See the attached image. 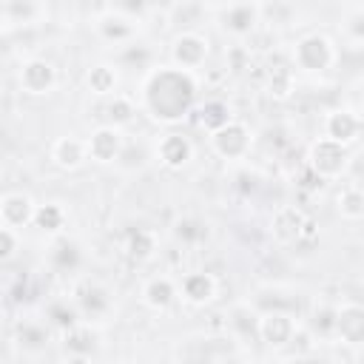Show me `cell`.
<instances>
[{
	"mask_svg": "<svg viewBox=\"0 0 364 364\" xmlns=\"http://www.w3.org/2000/svg\"><path fill=\"white\" fill-rule=\"evenodd\" d=\"M199 102V77L196 71L179 68L173 63L151 65L139 82V111L159 125L185 122Z\"/></svg>",
	"mask_w": 364,
	"mask_h": 364,
	"instance_id": "cell-1",
	"label": "cell"
},
{
	"mask_svg": "<svg viewBox=\"0 0 364 364\" xmlns=\"http://www.w3.org/2000/svg\"><path fill=\"white\" fill-rule=\"evenodd\" d=\"M173 361H239L247 358V350L230 333H193L173 344Z\"/></svg>",
	"mask_w": 364,
	"mask_h": 364,
	"instance_id": "cell-2",
	"label": "cell"
},
{
	"mask_svg": "<svg viewBox=\"0 0 364 364\" xmlns=\"http://www.w3.org/2000/svg\"><path fill=\"white\" fill-rule=\"evenodd\" d=\"M290 57L293 68L304 74H327L338 60V48L324 31H307L293 43Z\"/></svg>",
	"mask_w": 364,
	"mask_h": 364,
	"instance_id": "cell-3",
	"label": "cell"
},
{
	"mask_svg": "<svg viewBox=\"0 0 364 364\" xmlns=\"http://www.w3.org/2000/svg\"><path fill=\"white\" fill-rule=\"evenodd\" d=\"M350 159H353L350 145H341V142H336V139H330L324 134L316 136L307 145V154H304V162L313 171V176H318L324 182L341 179L347 173V168H350Z\"/></svg>",
	"mask_w": 364,
	"mask_h": 364,
	"instance_id": "cell-4",
	"label": "cell"
},
{
	"mask_svg": "<svg viewBox=\"0 0 364 364\" xmlns=\"http://www.w3.org/2000/svg\"><path fill=\"white\" fill-rule=\"evenodd\" d=\"M253 139H256L253 128L247 122H242V119H230L222 128H216V131L208 134L210 151L219 159H225V162H242V159H247L250 151H253Z\"/></svg>",
	"mask_w": 364,
	"mask_h": 364,
	"instance_id": "cell-5",
	"label": "cell"
},
{
	"mask_svg": "<svg viewBox=\"0 0 364 364\" xmlns=\"http://www.w3.org/2000/svg\"><path fill=\"white\" fill-rule=\"evenodd\" d=\"M299 316L290 310H262L256 321V341L270 353H284L299 330Z\"/></svg>",
	"mask_w": 364,
	"mask_h": 364,
	"instance_id": "cell-6",
	"label": "cell"
},
{
	"mask_svg": "<svg viewBox=\"0 0 364 364\" xmlns=\"http://www.w3.org/2000/svg\"><path fill=\"white\" fill-rule=\"evenodd\" d=\"M80 313V318L94 321V318H105L114 310V293L108 290V284H102L100 279L82 276L71 284V296H68Z\"/></svg>",
	"mask_w": 364,
	"mask_h": 364,
	"instance_id": "cell-7",
	"label": "cell"
},
{
	"mask_svg": "<svg viewBox=\"0 0 364 364\" xmlns=\"http://www.w3.org/2000/svg\"><path fill=\"white\" fill-rule=\"evenodd\" d=\"M316 233V222L299 205H279L270 213V236L276 245H299Z\"/></svg>",
	"mask_w": 364,
	"mask_h": 364,
	"instance_id": "cell-8",
	"label": "cell"
},
{
	"mask_svg": "<svg viewBox=\"0 0 364 364\" xmlns=\"http://www.w3.org/2000/svg\"><path fill=\"white\" fill-rule=\"evenodd\" d=\"M262 26V3L259 0H225L219 9V28L236 40L253 37Z\"/></svg>",
	"mask_w": 364,
	"mask_h": 364,
	"instance_id": "cell-9",
	"label": "cell"
},
{
	"mask_svg": "<svg viewBox=\"0 0 364 364\" xmlns=\"http://www.w3.org/2000/svg\"><path fill=\"white\" fill-rule=\"evenodd\" d=\"M168 57L173 65L179 68H188V71H196L208 63L210 57V40L202 34V31H193V28H185L179 34L171 37V46H168Z\"/></svg>",
	"mask_w": 364,
	"mask_h": 364,
	"instance_id": "cell-10",
	"label": "cell"
},
{
	"mask_svg": "<svg viewBox=\"0 0 364 364\" xmlns=\"http://www.w3.org/2000/svg\"><path fill=\"white\" fill-rule=\"evenodd\" d=\"M57 65L48 57H28L17 71V85L28 97H48L57 88Z\"/></svg>",
	"mask_w": 364,
	"mask_h": 364,
	"instance_id": "cell-11",
	"label": "cell"
},
{
	"mask_svg": "<svg viewBox=\"0 0 364 364\" xmlns=\"http://www.w3.org/2000/svg\"><path fill=\"white\" fill-rule=\"evenodd\" d=\"M330 341L361 350V344H364V307L355 299L336 301V318H333V338Z\"/></svg>",
	"mask_w": 364,
	"mask_h": 364,
	"instance_id": "cell-12",
	"label": "cell"
},
{
	"mask_svg": "<svg viewBox=\"0 0 364 364\" xmlns=\"http://www.w3.org/2000/svg\"><path fill=\"white\" fill-rule=\"evenodd\" d=\"M85 151H88V159L97 162V165H114L122 159V151H125V134L122 128L117 125H97L88 139H85Z\"/></svg>",
	"mask_w": 364,
	"mask_h": 364,
	"instance_id": "cell-13",
	"label": "cell"
},
{
	"mask_svg": "<svg viewBox=\"0 0 364 364\" xmlns=\"http://www.w3.org/2000/svg\"><path fill=\"white\" fill-rule=\"evenodd\" d=\"M136 31H139L136 17L122 9H108L94 17V34L108 46H125L136 40Z\"/></svg>",
	"mask_w": 364,
	"mask_h": 364,
	"instance_id": "cell-14",
	"label": "cell"
},
{
	"mask_svg": "<svg viewBox=\"0 0 364 364\" xmlns=\"http://www.w3.org/2000/svg\"><path fill=\"white\" fill-rule=\"evenodd\" d=\"M60 347H63V355L65 358H71V361H88L100 350V333H97V327H91V321L80 318L71 327L60 330Z\"/></svg>",
	"mask_w": 364,
	"mask_h": 364,
	"instance_id": "cell-15",
	"label": "cell"
},
{
	"mask_svg": "<svg viewBox=\"0 0 364 364\" xmlns=\"http://www.w3.org/2000/svg\"><path fill=\"white\" fill-rule=\"evenodd\" d=\"M361 128H364L361 114H358V108H350V105L330 108L324 114V119H321V134L336 139V142H341V145H350V148L358 142Z\"/></svg>",
	"mask_w": 364,
	"mask_h": 364,
	"instance_id": "cell-16",
	"label": "cell"
},
{
	"mask_svg": "<svg viewBox=\"0 0 364 364\" xmlns=\"http://www.w3.org/2000/svg\"><path fill=\"white\" fill-rule=\"evenodd\" d=\"M139 301L142 307H148L151 313H168L176 307L179 301V284L168 276V273H154L142 282L139 287Z\"/></svg>",
	"mask_w": 364,
	"mask_h": 364,
	"instance_id": "cell-17",
	"label": "cell"
},
{
	"mask_svg": "<svg viewBox=\"0 0 364 364\" xmlns=\"http://www.w3.org/2000/svg\"><path fill=\"white\" fill-rule=\"evenodd\" d=\"M154 159H156L162 168H168V171H182V168H188L191 159H193V142H191L185 134H179V131H168V134H162V136L156 139V145H154Z\"/></svg>",
	"mask_w": 364,
	"mask_h": 364,
	"instance_id": "cell-18",
	"label": "cell"
},
{
	"mask_svg": "<svg viewBox=\"0 0 364 364\" xmlns=\"http://www.w3.org/2000/svg\"><path fill=\"white\" fill-rule=\"evenodd\" d=\"M176 284H179V299H182L188 307H208V304H213L216 296H219V282H216V276L208 273V270H191V273H185L182 282H176Z\"/></svg>",
	"mask_w": 364,
	"mask_h": 364,
	"instance_id": "cell-19",
	"label": "cell"
},
{
	"mask_svg": "<svg viewBox=\"0 0 364 364\" xmlns=\"http://www.w3.org/2000/svg\"><path fill=\"white\" fill-rule=\"evenodd\" d=\"M48 156L54 162V168L65 171V173H74L80 171L85 162H88V151H85V139L74 136V134H65V136H57L48 148Z\"/></svg>",
	"mask_w": 364,
	"mask_h": 364,
	"instance_id": "cell-20",
	"label": "cell"
},
{
	"mask_svg": "<svg viewBox=\"0 0 364 364\" xmlns=\"http://www.w3.org/2000/svg\"><path fill=\"white\" fill-rule=\"evenodd\" d=\"M46 262L54 273H74L82 264V247L77 239H71L65 233L51 236V245L46 250Z\"/></svg>",
	"mask_w": 364,
	"mask_h": 364,
	"instance_id": "cell-21",
	"label": "cell"
},
{
	"mask_svg": "<svg viewBox=\"0 0 364 364\" xmlns=\"http://www.w3.org/2000/svg\"><path fill=\"white\" fill-rule=\"evenodd\" d=\"M34 208L37 202L23 193V191H11V193H3L0 196V222L20 230V228H28L31 219H34Z\"/></svg>",
	"mask_w": 364,
	"mask_h": 364,
	"instance_id": "cell-22",
	"label": "cell"
},
{
	"mask_svg": "<svg viewBox=\"0 0 364 364\" xmlns=\"http://www.w3.org/2000/svg\"><path fill=\"white\" fill-rule=\"evenodd\" d=\"M122 250L134 262H151L159 253V233L154 228H145V225L131 228L122 239Z\"/></svg>",
	"mask_w": 364,
	"mask_h": 364,
	"instance_id": "cell-23",
	"label": "cell"
},
{
	"mask_svg": "<svg viewBox=\"0 0 364 364\" xmlns=\"http://www.w3.org/2000/svg\"><path fill=\"white\" fill-rule=\"evenodd\" d=\"M82 82H85V88H88L91 97L102 100V97L117 94V88H119V71H117L114 63H94V65H88Z\"/></svg>",
	"mask_w": 364,
	"mask_h": 364,
	"instance_id": "cell-24",
	"label": "cell"
},
{
	"mask_svg": "<svg viewBox=\"0 0 364 364\" xmlns=\"http://www.w3.org/2000/svg\"><path fill=\"white\" fill-rule=\"evenodd\" d=\"M100 117L105 119V125H117V128H125L136 119V111H139V102L128 94H111V97H102V105H100Z\"/></svg>",
	"mask_w": 364,
	"mask_h": 364,
	"instance_id": "cell-25",
	"label": "cell"
},
{
	"mask_svg": "<svg viewBox=\"0 0 364 364\" xmlns=\"http://www.w3.org/2000/svg\"><path fill=\"white\" fill-rule=\"evenodd\" d=\"M256 321H259V310L250 301H236L228 310V333L242 344L256 338Z\"/></svg>",
	"mask_w": 364,
	"mask_h": 364,
	"instance_id": "cell-26",
	"label": "cell"
},
{
	"mask_svg": "<svg viewBox=\"0 0 364 364\" xmlns=\"http://www.w3.org/2000/svg\"><path fill=\"white\" fill-rule=\"evenodd\" d=\"M171 233H173V239H176L182 247H199L202 242H208V236H210V225H208L202 216L188 213V216H179V219L173 222Z\"/></svg>",
	"mask_w": 364,
	"mask_h": 364,
	"instance_id": "cell-27",
	"label": "cell"
},
{
	"mask_svg": "<svg viewBox=\"0 0 364 364\" xmlns=\"http://www.w3.org/2000/svg\"><path fill=\"white\" fill-rule=\"evenodd\" d=\"M31 225L46 233V236H60L65 233V225H68V210L60 205V202H46V205H37L34 208V219Z\"/></svg>",
	"mask_w": 364,
	"mask_h": 364,
	"instance_id": "cell-28",
	"label": "cell"
},
{
	"mask_svg": "<svg viewBox=\"0 0 364 364\" xmlns=\"http://www.w3.org/2000/svg\"><path fill=\"white\" fill-rule=\"evenodd\" d=\"M336 213L344 222H361L364 219V191L358 182L341 185V191L336 193Z\"/></svg>",
	"mask_w": 364,
	"mask_h": 364,
	"instance_id": "cell-29",
	"label": "cell"
},
{
	"mask_svg": "<svg viewBox=\"0 0 364 364\" xmlns=\"http://www.w3.org/2000/svg\"><path fill=\"white\" fill-rule=\"evenodd\" d=\"M48 341H51V333H48V324L43 321H20L14 327V344L23 347L26 353H40Z\"/></svg>",
	"mask_w": 364,
	"mask_h": 364,
	"instance_id": "cell-30",
	"label": "cell"
},
{
	"mask_svg": "<svg viewBox=\"0 0 364 364\" xmlns=\"http://www.w3.org/2000/svg\"><path fill=\"white\" fill-rule=\"evenodd\" d=\"M333 318H336V304L316 301L304 327L313 333V338H316V341H324V344H327V341L333 338Z\"/></svg>",
	"mask_w": 364,
	"mask_h": 364,
	"instance_id": "cell-31",
	"label": "cell"
},
{
	"mask_svg": "<svg viewBox=\"0 0 364 364\" xmlns=\"http://www.w3.org/2000/svg\"><path fill=\"white\" fill-rule=\"evenodd\" d=\"M196 119H199V125L210 134V131L222 128L225 122H230L233 114H230V105H228L225 100H205L202 105H196Z\"/></svg>",
	"mask_w": 364,
	"mask_h": 364,
	"instance_id": "cell-32",
	"label": "cell"
},
{
	"mask_svg": "<svg viewBox=\"0 0 364 364\" xmlns=\"http://www.w3.org/2000/svg\"><path fill=\"white\" fill-rule=\"evenodd\" d=\"M264 88L273 100H287L293 91H296V74H293V65H273L267 71V80H264Z\"/></svg>",
	"mask_w": 364,
	"mask_h": 364,
	"instance_id": "cell-33",
	"label": "cell"
},
{
	"mask_svg": "<svg viewBox=\"0 0 364 364\" xmlns=\"http://www.w3.org/2000/svg\"><path fill=\"white\" fill-rule=\"evenodd\" d=\"M0 9H3L6 23H14V26H26L40 17L37 0H0Z\"/></svg>",
	"mask_w": 364,
	"mask_h": 364,
	"instance_id": "cell-34",
	"label": "cell"
},
{
	"mask_svg": "<svg viewBox=\"0 0 364 364\" xmlns=\"http://www.w3.org/2000/svg\"><path fill=\"white\" fill-rule=\"evenodd\" d=\"M46 318H48L51 327L65 330V327H71L74 321H80V313H77L74 301L65 296V299H54V301L46 307Z\"/></svg>",
	"mask_w": 364,
	"mask_h": 364,
	"instance_id": "cell-35",
	"label": "cell"
},
{
	"mask_svg": "<svg viewBox=\"0 0 364 364\" xmlns=\"http://www.w3.org/2000/svg\"><path fill=\"white\" fill-rule=\"evenodd\" d=\"M117 60H119V65H131V68H145L148 71L154 65V51L148 46L131 40V43L119 46V57Z\"/></svg>",
	"mask_w": 364,
	"mask_h": 364,
	"instance_id": "cell-36",
	"label": "cell"
},
{
	"mask_svg": "<svg viewBox=\"0 0 364 364\" xmlns=\"http://www.w3.org/2000/svg\"><path fill=\"white\" fill-rule=\"evenodd\" d=\"M341 37L350 48H361V40H364V14H361V9H353L347 14V20L341 23Z\"/></svg>",
	"mask_w": 364,
	"mask_h": 364,
	"instance_id": "cell-37",
	"label": "cell"
},
{
	"mask_svg": "<svg viewBox=\"0 0 364 364\" xmlns=\"http://www.w3.org/2000/svg\"><path fill=\"white\" fill-rule=\"evenodd\" d=\"M17 250H20V230H14V228L0 222V262L14 259Z\"/></svg>",
	"mask_w": 364,
	"mask_h": 364,
	"instance_id": "cell-38",
	"label": "cell"
},
{
	"mask_svg": "<svg viewBox=\"0 0 364 364\" xmlns=\"http://www.w3.org/2000/svg\"><path fill=\"white\" fill-rule=\"evenodd\" d=\"M6 28V17H3V9H0V31Z\"/></svg>",
	"mask_w": 364,
	"mask_h": 364,
	"instance_id": "cell-39",
	"label": "cell"
},
{
	"mask_svg": "<svg viewBox=\"0 0 364 364\" xmlns=\"http://www.w3.org/2000/svg\"><path fill=\"white\" fill-rule=\"evenodd\" d=\"M193 3H205V0H193Z\"/></svg>",
	"mask_w": 364,
	"mask_h": 364,
	"instance_id": "cell-40",
	"label": "cell"
}]
</instances>
